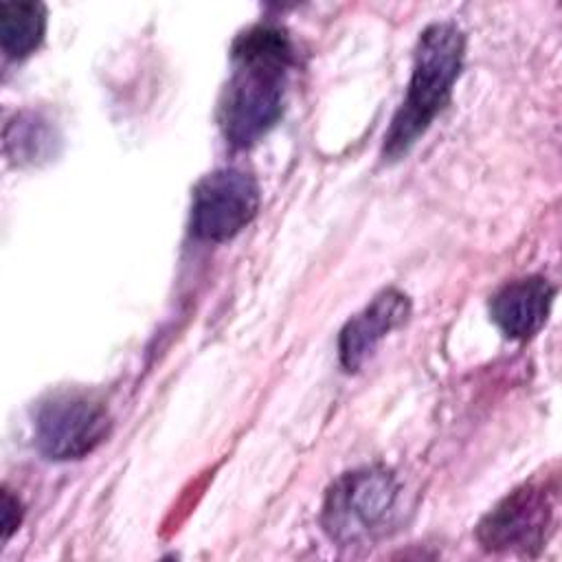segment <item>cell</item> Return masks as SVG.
Returning a JSON list of instances; mask_svg holds the SVG:
<instances>
[{
    "label": "cell",
    "mask_w": 562,
    "mask_h": 562,
    "mask_svg": "<svg viewBox=\"0 0 562 562\" xmlns=\"http://www.w3.org/2000/svg\"><path fill=\"white\" fill-rule=\"evenodd\" d=\"M33 430L35 446L46 459H83L105 441L110 415L92 395L61 391L40 404Z\"/></svg>",
    "instance_id": "cell-4"
},
{
    "label": "cell",
    "mask_w": 562,
    "mask_h": 562,
    "mask_svg": "<svg viewBox=\"0 0 562 562\" xmlns=\"http://www.w3.org/2000/svg\"><path fill=\"white\" fill-rule=\"evenodd\" d=\"M411 314V301L404 292L389 288L382 290L362 312L351 316L338 336L340 364L347 371H358L362 362L373 353L378 342L406 323Z\"/></svg>",
    "instance_id": "cell-7"
},
{
    "label": "cell",
    "mask_w": 562,
    "mask_h": 562,
    "mask_svg": "<svg viewBox=\"0 0 562 562\" xmlns=\"http://www.w3.org/2000/svg\"><path fill=\"white\" fill-rule=\"evenodd\" d=\"M465 55V37L454 22H435L417 42L406 97L384 134V160L406 156L446 108L459 79Z\"/></svg>",
    "instance_id": "cell-2"
},
{
    "label": "cell",
    "mask_w": 562,
    "mask_h": 562,
    "mask_svg": "<svg viewBox=\"0 0 562 562\" xmlns=\"http://www.w3.org/2000/svg\"><path fill=\"white\" fill-rule=\"evenodd\" d=\"M558 487L551 481H531L509 492L479 522L476 538L487 551L540 549L551 529Z\"/></svg>",
    "instance_id": "cell-6"
},
{
    "label": "cell",
    "mask_w": 562,
    "mask_h": 562,
    "mask_svg": "<svg viewBox=\"0 0 562 562\" xmlns=\"http://www.w3.org/2000/svg\"><path fill=\"white\" fill-rule=\"evenodd\" d=\"M233 72L222 90L217 121L228 145L244 149L263 138L283 114L294 50L274 24H255L231 48Z\"/></svg>",
    "instance_id": "cell-1"
},
{
    "label": "cell",
    "mask_w": 562,
    "mask_h": 562,
    "mask_svg": "<svg viewBox=\"0 0 562 562\" xmlns=\"http://www.w3.org/2000/svg\"><path fill=\"white\" fill-rule=\"evenodd\" d=\"M261 202L252 173L237 167H222L198 180L191 195L189 228L202 241H228L257 215Z\"/></svg>",
    "instance_id": "cell-5"
},
{
    "label": "cell",
    "mask_w": 562,
    "mask_h": 562,
    "mask_svg": "<svg viewBox=\"0 0 562 562\" xmlns=\"http://www.w3.org/2000/svg\"><path fill=\"white\" fill-rule=\"evenodd\" d=\"M46 33V9L40 2H2L0 46L9 59H24L35 53Z\"/></svg>",
    "instance_id": "cell-9"
},
{
    "label": "cell",
    "mask_w": 562,
    "mask_h": 562,
    "mask_svg": "<svg viewBox=\"0 0 562 562\" xmlns=\"http://www.w3.org/2000/svg\"><path fill=\"white\" fill-rule=\"evenodd\" d=\"M553 294L555 290L544 277L509 281L490 301L492 321L507 338L525 340L547 323Z\"/></svg>",
    "instance_id": "cell-8"
},
{
    "label": "cell",
    "mask_w": 562,
    "mask_h": 562,
    "mask_svg": "<svg viewBox=\"0 0 562 562\" xmlns=\"http://www.w3.org/2000/svg\"><path fill=\"white\" fill-rule=\"evenodd\" d=\"M400 492L395 474L384 468L347 472L325 496L323 527L342 544L371 540L393 525Z\"/></svg>",
    "instance_id": "cell-3"
},
{
    "label": "cell",
    "mask_w": 562,
    "mask_h": 562,
    "mask_svg": "<svg viewBox=\"0 0 562 562\" xmlns=\"http://www.w3.org/2000/svg\"><path fill=\"white\" fill-rule=\"evenodd\" d=\"M22 520V509H20V501L15 496H11L9 490L2 492V540L7 542L11 538V533L18 529Z\"/></svg>",
    "instance_id": "cell-11"
},
{
    "label": "cell",
    "mask_w": 562,
    "mask_h": 562,
    "mask_svg": "<svg viewBox=\"0 0 562 562\" xmlns=\"http://www.w3.org/2000/svg\"><path fill=\"white\" fill-rule=\"evenodd\" d=\"M55 130L35 112H20L4 127V151L18 165H35L55 154Z\"/></svg>",
    "instance_id": "cell-10"
}]
</instances>
